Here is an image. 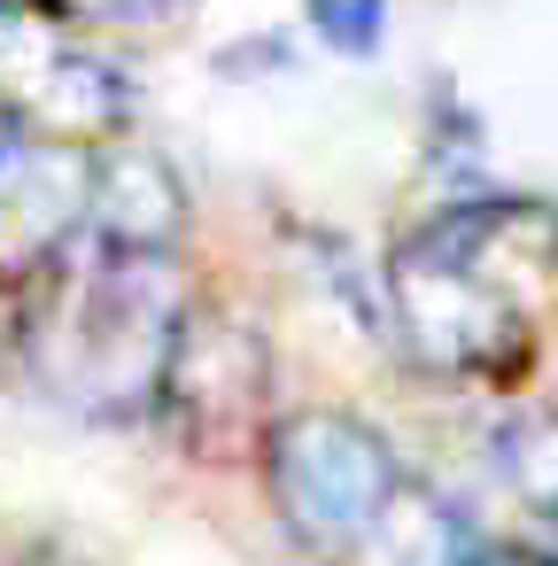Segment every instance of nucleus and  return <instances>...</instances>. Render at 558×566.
I'll return each mask as SVG.
<instances>
[{"label": "nucleus", "instance_id": "obj_1", "mask_svg": "<svg viewBox=\"0 0 558 566\" xmlns=\"http://www.w3.org/2000/svg\"><path fill=\"white\" fill-rule=\"evenodd\" d=\"M187 303L194 287L179 256H117V249L71 241L32 280L24 365L63 411L94 427H148Z\"/></svg>", "mask_w": 558, "mask_h": 566}, {"label": "nucleus", "instance_id": "obj_2", "mask_svg": "<svg viewBox=\"0 0 558 566\" xmlns=\"http://www.w3.org/2000/svg\"><path fill=\"white\" fill-rule=\"evenodd\" d=\"M256 465H264L280 527L318 558H341L388 512V496L403 489V458L388 450V434L372 419L341 411V403L272 411V427L256 442Z\"/></svg>", "mask_w": 558, "mask_h": 566}, {"label": "nucleus", "instance_id": "obj_3", "mask_svg": "<svg viewBox=\"0 0 558 566\" xmlns=\"http://www.w3.org/2000/svg\"><path fill=\"white\" fill-rule=\"evenodd\" d=\"M388 349L434 380H512L527 365V318L488 280V264L442 256L403 233L388 256Z\"/></svg>", "mask_w": 558, "mask_h": 566}, {"label": "nucleus", "instance_id": "obj_4", "mask_svg": "<svg viewBox=\"0 0 558 566\" xmlns=\"http://www.w3.org/2000/svg\"><path fill=\"white\" fill-rule=\"evenodd\" d=\"M156 419L194 450L264 442V427H272V342L241 311L187 303V318L171 334V357H164Z\"/></svg>", "mask_w": 558, "mask_h": 566}, {"label": "nucleus", "instance_id": "obj_5", "mask_svg": "<svg viewBox=\"0 0 558 566\" xmlns=\"http://www.w3.org/2000/svg\"><path fill=\"white\" fill-rule=\"evenodd\" d=\"M86 179L94 140L48 133L17 102H0V280L9 287H32L86 233Z\"/></svg>", "mask_w": 558, "mask_h": 566}, {"label": "nucleus", "instance_id": "obj_6", "mask_svg": "<svg viewBox=\"0 0 558 566\" xmlns=\"http://www.w3.org/2000/svg\"><path fill=\"white\" fill-rule=\"evenodd\" d=\"M194 233V195L179 179V164L133 133L94 140V179H86V233L94 249L117 256H187Z\"/></svg>", "mask_w": 558, "mask_h": 566}, {"label": "nucleus", "instance_id": "obj_7", "mask_svg": "<svg viewBox=\"0 0 558 566\" xmlns=\"http://www.w3.org/2000/svg\"><path fill=\"white\" fill-rule=\"evenodd\" d=\"M473 558H481L473 520L419 481H403L388 496V512L341 551V566H473Z\"/></svg>", "mask_w": 558, "mask_h": 566}, {"label": "nucleus", "instance_id": "obj_8", "mask_svg": "<svg viewBox=\"0 0 558 566\" xmlns=\"http://www.w3.org/2000/svg\"><path fill=\"white\" fill-rule=\"evenodd\" d=\"M488 458H496L504 489H512L543 527H558V411H519V419H504L496 442H488Z\"/></svg>", "mask_w": 558, "mask_h": 566}, {"label": "nucleus", "instance_id": "obj_9", "mask_svg": "<svg viewBox=\"0 0 558 566\" xmlns=\"http://www.w3.org/2000/svg\"><path fill=\"white\" fill-rule=\"evenodd\" d=\"M388 9L396 0H303V17H310V32L334 48V55H380V40H388Z\"/></svg>", "mask_w": 558, "mask_h": 566}, {"label": "nucleus", "instance_id": "obj_10", "mask_svg": "<svg viewBox=\"0 0 558 566\" xmlns=\"http://www.w3.org/2000/svg\"><path fill=\"white\" fill-rule=\"evenodd\" d=\"M32 17H55V24H78V32H133V24H171L187 17L194 0H24Z\"/></svg>", "mask_w": 558, "mask_h": 566}, {"label": "nucleus", "instance_id": "obj_11", "mask_svg": "<svg viewBox=\"0 0 558 566\" xmlns=\"http://www.w3.org/2000/svg\"><path fill=\"white\" fill-rule=\"evenodd\" d=\"M550 256H558V226H550Z\"/></svg>", "mask_w": 558, "mask_h": 566}, {"label": "nucleus", "instance_id": "obj_12", "mask_svg": "<svg viewBox=\"0 0 558 566\" xmlns=\"http://www.w3.org/2000/svg\"><path fill=\"white\" fill-rule=\"evenodd\" d=\"M32 566H63V558H32Z\"/></svg>", "mask_w": 558, "mask_h": 566}]
</instances>
